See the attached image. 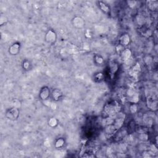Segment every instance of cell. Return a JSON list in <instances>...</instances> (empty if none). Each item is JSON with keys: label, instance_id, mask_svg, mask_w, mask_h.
<instances>
[{"label": "cell", "instance_id": "6da1fadb", "mask_svg": "<svg viewBox=\"0 0 158 158\" xmlns=\"http://www.w3.org/2000/svg\"><path fill=\"white\" fill-rule=\"evenodd\" d=\"M19 116V111L16 108H11V109L8 110L6 112V117L11 120L17 119Z\"/></svg>", "mask_w": 158, "mask_h": 158}, {"label": "cell", "instance_id": "7a4b0ae2", "mask_svg": "<svg viewBox=\"0 0 158 158\" xmlns=\"http://www.w3.org/2000/svg\"><path fill=\"white\" fill-rule=\"evenodd\" d=\"M49 89L48 87H44L42 88L40 92V98L42 100H46L49 97Z\"/></svg>", "mask_w": 158, "mask_h": 158}, {"label": "cell", "instance_id": "3957f363", "mask_svg": "<svg viewBox=\"0 0 158 158\" xmlns=\"http://www.w3.org/2000/svg\"><path fill=\"white\" fill-rule=\"evenodd\" d=\"M56 39V35L54 32L52 30H49L46 35V40L48 42L53 43L55 42Z\"/></svg>", "mask_w": 158, "mask_h": 158}, {"label": "cell", "instance_id": "277c9868", "mask_svg": "<svg viewBox=\"0 0 158 158\" xmlns=\"http://www.w3.org/2000/svg\"><path fill=\"white\" fill-rule=\"evenodd\" d=\"M130 56H131V51L128 49H123L121 53V57L123 61H128L130 59Z\"/></svg>", "mask_w": 158, "mask_h": 158}, {"label": "cell", "instance_id": "5b68a950", "mask_svg": "<svg viewBox=\"0 0 158 158\" xmlns=\"http://www.w3.org/2000/svg\"><path fill=\"white\" fill-rule=\"evenodd\" d=\"M130 42V37L127 34H124L120 38V43L121 46H127L128 45Z\"/></svg>", "mask_w": 158, "mask_h": 158}, {"label": "cell", "instance_id": "8992f818", "mask_svg": "<svg viewBox=\"0 0 158 158\" xmlns=\"http://www.w3.org/2000/svg\"><path fill=\"white\" fill-rule=\"evenodd\" d=\"M20 49V44L14 43L9 48V53L13 55H15L19 53Z\"/></svg>", "mask_w": 158, "mask_h": 158}, {"label": "cell", "instance_id": "52a82bcc", "mask_svg": "<svg viewBox=\"0 0 158 158\" xmlns=\"http://www.w3.org/2000/svg\"><path fill=\"white\" fill-rule=\"evenodd\" d=\"M74 24L75 26H76L77 27H82L84 25V22L82 19L80 18H75L74 19Z\"/></svg>", "mask_w": 158, "mask_h": 158}, {"label": "cell", "instance_id": "ba28073f", "mask_svg": "<svg viewBox=\"0 0 158 158\" xmlns=\"http://www.w3.org/2000/svg\"><path fill=\"white\" fill-rule=\"evenodd\" d=\"M62 93L59 90H55L53 92V97L55 100H59L60 97H61Z\"/></svg>", "mask_w": 158, "mask_h": 158}, {"label": "cell", "instance_id": "9c48e42d", "mask_svg": "<svg viewBox=\"0 0 158 158\" xmlns=\"http://www.w3.org/2000/svg\"><path fill=\"white\" fill-rule=\"evenodd\" d=\"M99 6H100L101 9H102L104 12H105V13H107V12L109 11V6H108V4H105L104 3L99 2Z\"/></svg>", "mask_w": 158, "mask_h": 158}, {"label": "cell", "instance_id": "30bf717a", "mask_svg": "<svg viewBox=\"0 0 158 158\" xmlns=\"http://www.w3.org/2000/svg\"><path fill=\"white\" fill-rule=\"evenodd\" d=\"M48 123H49V125H50L51 127H54L57 125L58 122H57V121H56V118L53 117V118H51L49 120Z\"/></svg>", "mask_w": 158, "mask_h": 158}, {"label": "cell", "instance_id": "8fae6325", "mask_svg": "<svg viewBox=\"0 0 158 158\" xmlns=\"http://www.w3.org/2000/svg\"><path fill=\"white\" fill-rule=\"evenodd\" d=\"M64 140L63 139L60 138L56 142V147H61L64 145Z\"/></svg>", "mask_w": 158, "mask_h": 158}, {"label": "cell", "instance_id": "7c38bea8", "mask_svg": "<svg viewBox=\"0 0 158 158\" xmlns=\"http://www.w3.org/2000/svg\"><path fill=\"white\" fill-rule=\"evenodd\" d=\"M137 106L135 105V104H133V105H132L131 106H130V111H131L132 112H135L137 111Z\"/></svg>", "mask_w": 158, "mask_h": 158}, {"label": "cell", "instance_id": "4fadbf2b", "mask_svg": "<svg viewBox=\"0 0 158 158\" xmlns=\"http://www.w3.org/2000/svg\"><path fill=\"white\" fill-rule=\"evenodd\" d=\"M29 66H30V64H29V63H28V62H27V61L25 62L24 64V68L26 69H29Z\"/></svg>", "mask_w": 158, "mask_h": 158}]
</instances>
